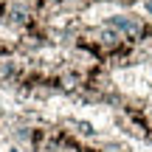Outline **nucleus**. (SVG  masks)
I'll return each mask as SVG.
<instances>
[{
  "label": "nucleus",
  "mask_w": 152,
  "mask_h": 152,
  "mask_svg": "<svg viewBox=\"0 0 152 152\" xmlns=\"http://www.w3.org/2000/svg\"><path fill=\"white\" fill-rule=\"evenodd\" d=\"M147 11H149V14H152V0H149V3H147Z\"/></svg>",
  "instance_id": "obj_1"
}]
</instances>
